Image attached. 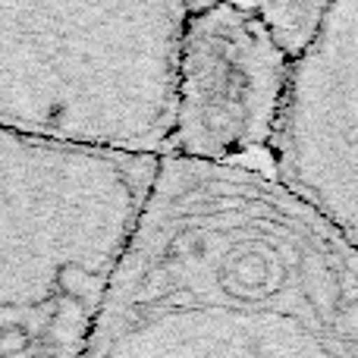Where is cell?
I'll use <instances>...</instances> for the list:
<instances>
[{"mask_svg":"<svg viewBox=\"0 0 358 358\" xmlns=\"http://www.w3.org/2000/svg\"><path fill=\"white\" fill-rule=\"evenodd\" d=\"M82 358H358V242L252 164L161 157Z\"/></svg>","mask_w":358,"mask_h":358,"instance_id":"cell-1","label":"cell"},{"mask_svg":"<svg viewBox=\"0 0 358 358\" xmlns=\"http://www.w3.org/2000/svg\"><path fill=\"white\" fill-rule=\"evenodd\" d=\"M155 173L0 132V358H82Z\"/></svg>","mask_w":358,"mask_h":358,"instance_id":"cell-2","label":"cell"},{"mask_svg":"<svg viewBox=\"0 0 358 358\" xmlns=\"http://www.w3.org/2000/svg\"><path fill=\"white\" fill-rule=\"evenodd\" d=\"M185 6L0 3V132L161 161Z\"/></svg>","mask_w":358,"mask_h":358,"instance_id":"cell-3","label":"cell"},{"mask_svg":"<svg viewBox=\"0 0 358 358\" xmlns=\"http://www.w3.org/2000/svg\"><path fill=\"white\" fill-rule=\"evenodd\" d=\"M286 73L289 60L252 3H189L176 41L164 157L248 167L267 148Z\"/></svg>","mask_w":358,"mask_h":358,"instance_id":"cell-4","label":"cell"},{"mask_svg":"<svg viewBox=\"0 0 358 358\" xmlns=\"http://www.w3.org/2000/svg\"><path fill=\"white\" fill-rule=\"evenodd\" d=\"M264 157L277 189L358 242V0H330L289 60Z\"/></svg>","mask_w":358,"mask_h":358,"instance_id":"cell-5","label":"cell"},{"mask_svg":"<svg viewBox=\"0 0 358 358\" xmlns=\"http://www.w3.org/2000/svg\"><path fill=\"white\" fill-rule=\"evenodd\" d=\"M327 6L330 0H273V3H252V10L286 60H296L317 35Z\"/></svg>","mask_w":358,"mask_h":358,"instance_id":"cell-6","label":"cell"}]
</instances>
